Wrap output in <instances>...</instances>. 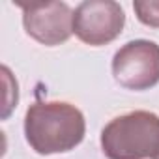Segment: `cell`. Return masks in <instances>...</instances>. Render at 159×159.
<instances>
[{"mask_svg":"<svg viewBox=\"0 0 159 159\" xmlns=\"http://www.w3.org/2000/svg\"><path fill=\"white\" fill-rule=\"evenodd\" d=\"M155 159H159V155H157V157H155Z\"/></svg>","mask_w":159,"mask_h":159,"instance_id":"ba28073f","label":"cell"},{"mask_svg":"<svg viewBox=\"0 0 159 159\" xmlns=\"http://www.w3.org/2000/svg\"><path fill=\"white\" fill-rule=\"evenodd\" d=\"M137 19L152 28H159V0H137L133 2Z\"/></svg>","mask_w":159,"mask_h":159,"instance_id":"8992f818","label":"cell"},{"mask_svg":"<svg viewBox=\"0 0 159 159\" xmlns=\"http://www.w3.org/2000/svg\"><path fill=\"white\" fill-rule=\"evenodd\" d=\"M125 26V13L112 0H86L73 11V34L86 45L101 47L114 41Z\"/></svg>","mask_w":159,"mask_h":159,"instance_id":"277c9868","label":"cell"},{"mask_svg":"<svg viewBox=\"0 0 159 159\" xmlns=\"http://www.w3.org/2000/svg\"><path fill=\"white\" fill-rule=\"evenodd\" d=\"M23 25L32 39L54 47L66 43L73 34V11L66 2L23 6Z\"/></svg>","mask_w":159,"mask_h":159,"instance_id":"5b68a950","label":"cell"},{"mask_svg":"<svg viewBox=\"0 0 159 159\" xmlns=\"http://www.w3.org/2000/svg\"><path fill=\"white\" fill-rule=\"evenodd\" d=\"M84 133V114L66 101H36L25 114L26 142L39 155L69 152L83 142Z\"/></svg>","mask_w":159,"mask_h":159,"instance_id":"6da1fadb","label":"cell"},{"mask_svg":"<svg viewBox=\"0 0 159 159\" xmlns=\"http://www.w3.org/2000/svg\"><path fill=\"white\" fill-rule=\"evenodd\" d=\"M114 81L127 90H148L159 83V45L150 39H133L112 58Z\"/></svg>","mask_w":159,"mask_h":159,"instance_id":"3957f363","label":"cell"},{"mask_svg":"<svg viewBox=\"0 0 159 159\" xmlns=\"http://www.w3.org/2000/svg\"><path fill=\"white\" fill-rule=\"evenodd\" d=\"M2 75H4V83H6V99H4V112L2 118H8L11 109L17 107L19 101V92H17V81H13V77L6 66H2Z\"/></svg>","mask_w":159,"mask_h":159,"instance_id":"52a82bcc","label":"cell"},{"mask_svg":"<svg viewBox=\"0 0 159 159\" xmlns=\"http://www.w3.org/2000/svg\"><path fill=\"white\" fill-rule=\"evenodd\" d=\"M107 159H155L159 155V116L133 111L112 118L101 131Z\"/></svg>","mask_w":159,"mask_h":159,"instance_id":"7a4b0ae2","label":"cell"}]
</instances>
